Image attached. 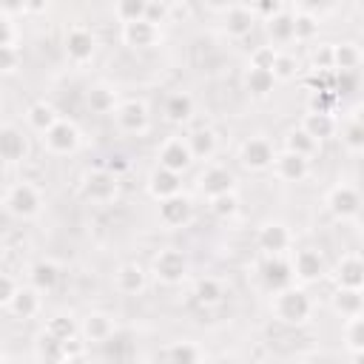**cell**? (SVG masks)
<instances>
[{
    "instance_id": "obj_1",
    "label": "cell",
    "mask_w": 364,
    "mask_h": 364,
    "mask_svg": "<svg viewBox=\"0 0 364 364\" xmlns=\"http://www.w3.org/2000/svg\"><path fill=\"white\" fill-rule=\"evenodd\" d=\"M313 304H310V296L301 290V287H284L279 293H273V316L284 324H304L307 316H310Z\"/></svg>"
},
{
    "instance_id": "obj_2",
    "label": "cell",
    "mask_w": 364,
    "mask_h": 364,
    "mask_svg": "<svg viewBox=\"0 0 364 364\" xmlns=\"http://www.w3.org/2000/svg\"><path fill=\"white\" fill-rule=\"evenodd\" d=\"M3 205H6V210H9L11 216H17V219H31V216L40 210L43 199H40V191H37L34 185H28V182H14V185L3 193Z\"/></svg>"
},
{
    "instance_id": "obj_3",
    "label": "cell",
    "mask_w": 364,
    "mask_h": 364,
    "mask_svg": "<svg viewBox=\"0 0 364 364\" xmlns=\"http://www.w3.org/2000/svg\"><path fill=\"white\" fill-rule=\"evenodd\" d=\"M151 270L162 284H179L188 276V256L176 247H165L154 256Z\"/></svg>"
},
{
    "instance_id": "obj_4",
    "label": "cell",
    "mask_w": 364,
    "mask_h": 364,
    "mask_svg": "<svg viewBox=\"0 0 364 364\" xmlns=\"http://www.w3.org/2000/svg\"><path fill=\"white\" fill-rule=\"evenodd\" d=\"M239 162L247 168V171H264L276 162V151L270 145V139L264 136H250L245 139L242 151H239Z\"/></svg>"
},
{
    "instance_id": "obj_5",
    "label": "cell",
    "mask_w": 364,
    "mask_h": 364,
    "mask_svg": "<svg viewBox=\"0 0 364 364\" xmlns=\"http://www.w3.org/2000/svg\"><path fill=\"white\" fill-rule=\"evenodd\" d=\"M117 188H119L117 173H111V171H105V168L91 171V173L82 179V196H85L88 202H111V199L117 196Z\"/></svg>"
},
{
    "instance_id": "obj_6",
    "label": "cell",
    "mask_w": 364,
    "mask_h": 364,
    "mask_svg": "<svg viewBox=\"0 0 364 364\" xmlns=\"http://www.w3.org/2000/svg\"><path fill=\"white\" fill-rule=\"evenodd\" d=\"M63 46H65V57H68L71 63H85V60H91L94 51H97V40H94V34H91L85 26L68 28Z\"/></svg>"
},
{
    "instance_id": "obj_7",
    "label": "cell",
    "mask_w": 364,
    "mask_h": 364,
    "mask_svg": "<svg viewBox=\"0 0 364 364\" xmlns=\"http://www.w3.org/2000/svg\"><path fill=\"white\" fill-rule=\"evenodd\" d=\"M233 185H236V176H233L225 165H210V168H205L202 176H199V191H202L208 199L233 193Z\"/></svg>"
},
{
    "instance_id": "obj_8",
    "label": "cell",
    "mask_w": 364,
    "mask_h": 364,
    "mask_svg": "<svg viewBox=\"0 0 364 364\" xmlns=\"http://www.w3.org/2000/svg\"><path fill=\"white\" fill-rule=\"evenodd\" d=\"M327 208L336 219H353L361 210V196L353 185H336L327 193Z\"/></svg>"
},
{
    "instance_id": "obj_9",
    "label": "cell",
    "mask_w": 364,
    "mask_h": 364,
    "mask_svg": "<svg viewBox=\"0 0 364 364\" xmlns=\"http://www.w3.org/2000/svg\"><path fill=\"white\" fill-rule=\"evenodd\" d=\"M114 119H117L119 131H125V134H142L148 128V108L139 100H125V102L117 105Z\"/></svg>"
},
{
    "instance_id": "obj_10",
    "label": "cell",
    "mask_w": 364,
    "mask_h": 364,
    "mask_svg": "<svg viewBox=\"0 0 364 364\" xmlns=\"http://www.w3.org/2000/svg\"><path fill=\"white\" fill-rule=\"evenodd\" d=\"M43 142L51 154H71L77 145H80V131L71 119H60L51 131L43 134Z\"/></svg>"
},
{
    "instance_id": "obj_11",
    "label": "cell",
    "mask_w": 364,
    "mask_h": 364,
    "mask_svg": "<svg viewBox=\"0 0 364 364\" xmlns=\"http://www.w3.org/2000/svg\"><path fill=\"white\" fill-rule=\"evenodd\" d=\"M191 162H193V154L188 148V139H182V136H171L159 148V165L168 168V171H173V173H182Z\"/></svg>"
},
{
    "instance_id": "obj_12",
    "label": "cell",
    "mask_w": 364,
    "mask_h": 364,
    "mask_svg": "<svg viewBox=\"0 0 364 364\" xmlns=\"http://www.w3.org/2000/svg\"><path fill=\"white\" fill-rule=\"evenodd\" d=\"M179 188H182V176L173 173V171H168V168H162V165H156V168L148 173V193H151L156 202L176 196Z\"/></svg>"
},
{
    "instance_id": "obj_13",
    "label": "cell",
    "mask_w": 364,
    "mask_h": 364,
    "mask_svg": "<svg viewBox=\"0 0 364 364\" xmlns=\"http://www.w3.org/2000/svg\"><path fill=\"white\" fill-rule=\"evenodd\" d=\"M262 282H264L273 293L290 287V282H293V262H287V259H282V256H267L264 264H262Z\"/></svg>"
},
{
    "instance_id": "obj_14",
    "label": "cell",
    "mask_w": 364,
    "mask_h": 364,
    "mask_svg": "<svg viewBox=\"0 0 364 364\" xmlns=\"http://www.w3.org/2000/svg\"><path fill=\"white\" fill-rule=\"evenodd\" d=\"M0 156H3L9 165L23 162V159L28 156V139H26V134H23L20 128L3 125V131H0Z\"/></svg>"
},
{
    "instance_id": "obj_15",
    "label": "cell",
    "mask_w": 364,
    "mask_h": 364,
    "mask_svg": "<svg viewBox=\"0 0 364 364\" xmlns=\"http://www.w3.org/2000/svg\"><path fill=\"white\" fill-rule=\"evenodd\" d=\"M273 171L282 182H301L310 173V162H307V156H299L293 151H282V154H276Z\"/></svg>"
},
{
    "instance_id": "obj_16",
    "label": "cell",
    "mask_w": 364,
    "mask_h": 364,
    "mask_svg": "<svg viewBox=\"0 0 364 364\" xmlns=\"http://www.w3.org/2000/svg\"><path fill=\"white\" fill-rule=\"evenodd\" d=\"M191 216H193V205L185 193H176V196L159 202V222L168 228H179L185 222H191Z\"/></svg>"
},
{
    "instance_id": "obj_17",
    "label": "cell",
    "mask_w": 364,
    "mask_h": 364,
    "mask_svg": "<svg viewBox=\"0 0 364 364\" xmlns=\"http://www.w3.org/2000/svg\"><path fill=\"white\" fill-rule=\"evenodd\" d=\"M122 40L131 48H151L159 43V26H154L151 20H136L122 26Z\"/></svg>"
},
{
    "instance_id": "obj_18",
    "label": "cell",
    "mask_w": 364,
    "mask_h": 364,
    "mask_svg": "<svg viewBox=\"0 0 364 364\" xmlns=\"http://www.w3.org/2000/svg\"><path fill=\"white\" fill-rule=\"evenodd\" d=\"M290 245V230L282 225V222H267L262 225L259 230V247L267 253V256H282Z\"/></svg>"
},
{
    "instance_id": "obj_19",
    "label": "cell",
    "mask_w": 364,
    "mask_h": 364,
    "mask_svg": "<svg viewBox=\"0 0 364 364\" xmlns=\"http://www.w3.org/2000/svg\"><path fill=\"white\" fill-rule=\"evenodd\" d=\"M253 23H256V14H253V6H228L225 9V31L230 37H247L253 31Z\"/></svg>"
},
{
    "instance_id": "obj_20",
    "label": "cell",
    "mask_w": 364,
    "mask_h": 364,
    "mask_svg": "<svg viewBox=\"0 0 364 364\" xmlns=\"http://www.w3.org/2000/svg\"><path fill=\"white\" fill-rule=\"evenodd\" d=\"M293 276L304 284L318 282L324 276V259L316 250H299L296 259H293Z\"/></svg>"
},
{
    "instance_id": "obj_21",
    "label": "cell",
    "mask_w": 364,
    "mask_h": 364,
    "mask_svg": "<svg viewBox=\"0 0 364 364\" xmlns=\"http://www.w3.org/2000/svg\"><path fill=\"white\" fill-rule=\"evenodd\" d=\"M336 284L338 287L361 290L364 287V259H358V256L338 259V264H336Z\"/></svg>"
},
{
    "instance_id": "obj_22",
    "label": "cell",
    "mask_w": 364,
    "mask_h": 364,
    "mask_svg": "<svg viewBox=\"0 0 364 364\" xmlns=\"http://www.w3.org/2000/svg\"><path fill=\"white\" fill-rule=\"evenodd\" d=\"M333 310L344 318H355L364 313V290H353V287H338L333 293Z\"/></svg>"
},
{
    "instance_id": "obj_23",
    "label": "cell",
    "mask_w": 364,
    "mask_h": 364,
    "mask_svg": "<svg viewBox=\"0 0 364 364\" xmlns=\"http://www.w3.org/2000/svg\"><path fill=\"white\" fill-rule=\"evenodd\" d=\"M301 128H304L316 142H321V139H330V136L336 134L338 122H336V117L327 114V111H307Z\"/></svg>"
},
{
    "instance_id": "obj_24",
    "label": "cell",
    "mask_w": 364,
    "mask_h": 364,
    "mask_svg": "<svg viewBox=\"0 0 364 364\" xmlns=\"http://www.w3.org/2000/svg\"><path fill=\"white\" fill-rule=\"evenodd\" d=\"M28 282H31L34 290L48 293V290H54L57 282H60V267H57L54 262H48V259H40V262L31 264V270H28Z\"/></svg>"
},
{
    "instance_id": "obj_25",
    "label": "cell",
    "mask_w": 364,
    "mask_h": 364,
    "mask_svg": "<svg viewBox=\"0 0 364 364\" xmlns=\"http://www.w3.org/2000/svg\"><path fill=\"white\" fill-rule=\"evenodd\" d=\"M114 287H117L119 293H125V296L139 293V290L145 287V270H142L139 264H134V262L122 264V267L114 273Z\"/></svg>"
},
{
    "instance_id": "obj_26",
    "label": "cell",
    "mask_w": 364,
    "mask_h": 364,
    "mask_svg": "<svg viewBox=\"0 0 364 364\" xmlns=\"http://www.w3.org/2000/svg\"><path fill=\"white\" fill-rule=\"evenodd\" d=\"M114 318L108 313H91L85 321H82V336L88 341H97V344H105L111 336H114Z\"/></svg>"
},
{
    "instance_id": "obj_27",
    "label": "cell",
    "mask_w": 364,
    "mask_h": 364,
    "mask_svg": "<svg viewBox=\"0 0 364 364\" xmlns=\"http://www.w3.org/2000/svg\"><path fill=\"white\" fill-rule=\"evenodd\" d=\"M361 65V51L355 43H336L333 46V68L338 74H350Z\"/></svg>"
},
{
    "instance_id": "obj_28",
    "label": "cell",
    "mask_w": 364,
    "mask_h": 364,
    "mask_svg": "<svg viewBox=\"0 0 364 364\" xmlns=\"http://www.w3.org/2000/svg\"><path fill=\"white\" fill-rule=\"evenodd\" d=\"M185 139H188V148H191L193 159H210L216 154V134L208 131V128H196Z\"/></svg>"
},
{
    "instance_id": "obj_29",
    "label": "cell",
    "mask_w": 364,
    "mask_h": 364,
    "mask_svg": "<svg viewBox=\"0 0 364 364\" xmlns=\"http://www.w3.org/2000/svg\"><path fill=\"white\" fill-rule=\"evenodd\" d=\"M9 310H11L17 318H31V316L40 310V290H34L31 284H28V287H20L17 296L11 299Z\"/></svg>"
},
{
    "instance_id": "obj_30",
    "label": "cell",
    "mask_w": 364,
    "mask_h": 364,
    "mask_svg": "<svg viewBox=\"0 0 364 364\" xmlns=\"http://www.w3.org/2000/svg\"><path fill=\"white\" fill-rule=\"evenodd\" d=\"M85 102L94 114H114L119 105L114 88H108V85H91V91L85 94Z\"/></svg>"
},
{
    "instance_id": "obj_31",
    "label": "cell",
    "mask_w": 364,
    "mask_h": 364,
    "mask_svg": "<svg viewBox=\"0 0 364 364\" xmlns=\"http://www.w3.org/2000/svg\"><path fill=\"white\" fill-rule=\"evenodd\" d=\"M26 119H28V125L34 128V131H40V134H46V131H51L57 122H60V117H57V111L48 105V102H34L28 111H26Z\"/></svg>"
},
{
    "instance_id": "obj_32",
    "label": "cell",
    "mask_w": 364,
    "mask_h": 364,
    "mask_svg": "<svg viewBox=\"0 0 364 364\" xmlns=\"http://www.w3.org/2000/svg\"><path fill=\"white\" fill-rule=\"evenodd\" d=\"M267 34H270L273 43H287V40H293V37H296V20H293V14L284 9V11H279L276 17H270V20H267Z\"/></svg>"
},
{
    "instance_id": "obj_33",
    "label": "cell",
    "mask_w": 364,
    "mask_h": 364,
    "mask_svg": "<svg viewBox=\"0 0 364 364\" xmlns=\"http://www.w3.org/2000/svg\"><path fill=\"white\" fill-rule=\"evenodd\" d=\"M193 114V100L185 91H176L165 100V119L168 122H185Z\"/></svg>"
},
{
    "instance_id": "obj_34",
    "label": "cell",
    "mask_w": 364,
    "mask_h": 364,
    "mask_svg": "<svg viewBox=\"0 0 364 364\" xmlns=\"http://www.w3.org/2000/svg\"><path fill=\"white\" fill-rule=\"evenodd\" d=\"M193 296H196V301H199L202 307H213V304H219V301L225 299V287H222V282H219V279L205 276V279H199V282H196Z\"/></svg>"
},
{
    "instance_id": "obj_35",
    "label": "cell",
    "mask_w": 364,
    "mask_h": 364,
    "mask_svg": "<svg viewBox=\"0 0 364 364\" xmlns=\"http://www.w3.org/2000/svg\"><path fill=\"white\" fill-rule=\"evenodd\" d=\"M245 85H247L250 94L267 97V94L273 91V85H276V77H273V71H267V68H250V71L245 74Z\"/></svg>"
},
{
    "instance_id": "obj_36",
    "label": "cell",
    "mask_w": 364,
    "mask_h": 364,
    "mask_svg": "<svg viewBox=\"0 0 364 364\" xmlns=\"http://www.w3.org/2000/svg\"><path fill=\"white\" fill-rule=\"evenodd\" d=\"M316 148H318V142H316L304 128H293V131L287 134V139H284V151H293V154H299V156H310Z\"/></svg>"
},
{
    "instance_id": "obj_37",
    "label": "cell",
    "mask_w": 364,
    "mask_h": 364,
    "mask_svg": "<svg viewBox=\"0 0 364 364\" xmlns=\"http://www.w3.org/2000/svg\"><path fill=\"white\" fill-rule=\"evenodd\" d=\"M145 9H148L145 0H119V3L114 6V17H117L122 26H128V23L145 20Z\"/></svg>"
},
{
    "instance_id": "obj_38",
    "label": "cell",
    "mask_w": 364,
    "mask_h": 364,
    "mask_svg": "<svg viewBox=\"0 0 364 364\" xmlns=\"http://www.w3.org/2000/svg\"><path fill=\"white\" fill-rule=\"evenodd\" d=\"M37 355H40L46 364H60V361L65 358V344H63V341H57L54 336L43 333V336H40V341H37Z\"/></svg>"
},
{
    "instance_id": "obj_39",
    "label": "cell",
    "mask_w": 364,
    "mask_h": 364,
    "mask_svg": "<svg viewBox=\"0 0 364 364\" xmlns=\"http://www.w3.org/2000/svg\"><path fill=\"white\" fill-rule=\"evenodd\" d=\"M43 333H48V336H54L57 341L65 344V341H71L77 336V324H74L71 316H54V318H48V324H46Z\"/></svg>"
},
{
    "instance_id": "obj_40",
    "label": "cell",
    "mask_w": 364,
    "mask_h": 364,
    "mask_svg": "<svg viewBox=\"0 0 364 364\" xmlns=\"http://www.w3.org/2000/svg\"><path fill=\"white\" fill-rule=\"evenodd\" d=\"M168 364H199V350L191 341H176L168 347Z\"/></svg>"
},
{
    "instance_id": "obj_41",
    "label": "cell",
    "mask_w": 364,
    "mask_h": 364,
    "mask_svg": "<svg viewBox=\"0 0 364 364\" xmlns=\"http://www.w3.org/2000/svg\"><path fill=\"white\" fill-rule=\"evenodd\" d=\"M344 341L353 353L364 350V316H355V318H347V327H344Z\"/></svg>"
},
{
    "instance_id": "obj_42",
    "label": "cell",
    "mask_w": 364,
    "mask_h": 364,
    "mask_svg": "<svg viewBox=\"0 0 364 364\" xmlns=\"http://www.w3.org/2000/svg\"><path fill=\"white\" fill-rule=\"evenodd\" d=\"M17 37L20 31H17L14 17L0 9V48H17Z\"/></svg>"
},
{
    "instance_id": "obj_43",
    "label": "cell",
    "mask_w": 364,
    "mask_h": 364,
    "mask_svg": "<svg viewBox=\"0 0 364 364\" xmlns=\"http://www.w3.org/2000/svg\"><path fill=\"white\" fill-rule=\"evenodd\" d=\"M341 142L350 148V151H355V154H364V125H358V122H347L344 125V131H341Z\"/></svg>"
},
{
    "instance_id": "obj_44",
    "label": "cell",
    "mask_w": 364,
    "mask_h": 364,
    "mask_svg": "<svg viewBox=\"0 0 364 364\" xmlns=\"http://www.w3.org/2000/svg\"><path fill=\"white\" fill-rule=\"evenodd\" d=\"M296 20V40H310L318 31V20L310 11H293Z\"/></svg>"
},
{
    "instance_id": "obj_45",
    "label": "cell",
    "mask_w": 364,
    "mask_h": 364,
    "mask_svg": "<svg viewBox=\"0 0 364 364\" xmlns=\"http://www.w3.org/2000/svg\"><path fill=\"white\" fill-rule=\"evenodd\" d=\"M236 208H239L236 193H225V196L210 199V213H213V216H219V219H230V216L236 213Z\"/></svg>"
},
{
    "instance_id": "obj_46",
    "label": "cell",
    "mask_w": 364,
    "mask_h": 364,
    "mask_svg": "<svg viewBox=\"0 0 364 364\" xmlns=\"http://www.w3.org/2000/svg\"><path fill=\"white\" fill-rule=\"evenodd\" d=\"M276 57H279V51H276L273 46H259V48H253V54H250V68H267V71H273Z\"/></svg>"
},
{
    "instance_id": "obj_47",
    "label": "cell",
    "mask_w": 364,
    "mask_h": 364,
    "mask_svg": "<svg viewBox=\"0 0 364 364\" xmlns=\"http://www.w3.org/2000/svg\"><path fill=\"white\" fill-rule=\"evenodd\" d=\"M296 71H299L296 57H290V54H282V51H279V57H276V63H273V77H276V80H293V77H296Z\"/></svg>"
},
{
    "instance_id": "obj_48",
    "label": "cell",
    "mask_w": 364,
    "mask_h": 364,
    "mask_svg": "<svg viewBox=\"0 0 364 364\" xmlns=\"http://www.w3.org/2000/svg\"><path fill=\"white\" fill-rule=\"evenodd\" d=\"M17 290H20V284L14 282V276L3 273V276H0V304H3V307H9V304H11V299L17 296Z\"/></svg>"
},
{
    "instance_id": "obj_49",
    "label": "cell",
    "mask_w": 364,
    "mask_h": 364,
    "mask_svg": "<svg viewBox=\"0 0 364 364\" xmlns=\"http://www.w3.org/2000/svg\"><path fill=\"white\" fill-rule=\"evenodd\" d=\"M168 17H171V3H148L145 20H151L156 26V23H165Z\"/></svg>"
},
{
    "instance_id": "obj_50",
    "label": "cell",
    "mask_w": 364,
    "mask_h": 364,
    "mask_svg": "<svg viewBox=\"0 0 364 364\" xmlns=\"http://www.w3.org/2000/svg\"><path fill=\"white\" fill-rule=\"evenodd\" d=\"M0 68H3V74H14L20 68V51L17 48H0Z\"/></svg>"
},
{
    "instance_id": "obj_51",
    "label": "cell",
    "mask_w": 364,
    "mask_h": 364,
    "mask_svg": "<svg viewBox=\"0 0 364 364\" xmlns=\"http://www.w3.org/2000/svg\"><path fill=\"white\" fill-rule=\"evenodd\" d=\"M279 11H284V6H282V3H276V0H273V3H256V6H253V14H262V17H264V23H267L270 17H276Z\"/></svg>"
},
{
    "instance_id": "obj_52",
    "label": "cell",
    "mask_w": 364,
    "mask_h": 364,
    "mask_svg": "<svg viewBox=\"0 0 364 364\" xmlns=\"http://www.w3.org/2000/svg\"><path fill=\"white\" fill-rule=\"evenodd\" d=\"M125 168H128L125 156H111V162L105 165V171H111V173H119V171H125Z\"/></svg>"
},
{
    "instance_id": "obj_53",
    "label": "cell",
    "mask_w": 364,
    "mask_h": 364,
    "mask_svg": "<svg viewBox=\"0 0 364 364\" xmlns=\"http://www.w3.org/2000/svg\"><path fill=\"white\" fill-rule=\"evenodd\" d=\"M60 364H91V361H88V358H85V353H82V355H65Z\"/></svg>"
},
{
    "instance_id": "obj_54",
    "label": "cell",
    "mask_w": 364,
    "mask_h": 364,
    "mask_svg": "<svg viewBox=\"0 0 364 364\" xmlns=\"http://www.w3.org/2000/svg\"><path fill=\"white\" fill-rule=\"evenodd\" d=\"M353 122L364 125V102H361V105H355V111H353Z\"/></svg>"
},
{
    "instance_id": "obj_55",
    "label": "cell",
    "mask_w": 364,
    "mask_h": 364,
    "mask_svg": "<svg viewBox=\"0 0 364 364\" xmlns=\"http://www.w3.org/2000/svg\"><path fill=\"white\" fill-rule=\"evenodd\" d=\"M23 11H46V3H23Z\"/></svg>"
},
{
    "instance_id": "obj_56",
    "label": "cell",
    "mask_w": 364,
    "mask_h": 364,
    "mask_svg": "<svg viewBox=\"0 0 364 364\" xmlns=\"http://www.w3.org/2000/svg\"><path fill=\"white\" fill-rule=\"evenodd\" d=\"M353 364H364V350H358V353H353Z\"/></svg>"
},
{
    "instance_id": "obj_57",
    "label": "cell",
    "mask_w": 364,
    "mask_h": 364,
    "mask_svg": "<svg viewBox=\"0 0 364 364\" xmlns=\"http://www.w3.org/2000/svg\"><path fill=\"white\" fill-rule=\"evenodd\" d=\"M3 364H17V361H14V358H6V361H3Z\"/></svg>"
},
{
    "instance_id": "obj_58",
    "label": "cell",
    "mask_w": 364,
    "mask_h": 364,
    "mask_svg": "<svg viewBox=\"0 0 364 364\" xmlns=\"http://www.w3.org/2000/svg\"><path fill=\"white\" fill-rule=\"evenodd\" d=\"M361 94H364V82H361Z\"/></svg>"
},
{
    "instance_id": "obj_59",
    "label": "cell",
    "mask_w": 364,
    "mask_h": 364,
    "mask_svg": "<svg viewBox=\"0 0 364 364\" xmlns=\"http://www.w3.org/2000/svg\"><path fill=\"white\" fill-rule=\"evenodd\" d=\"M361 290H364V287H361Z\"/></svg>"
}]
</instances>
